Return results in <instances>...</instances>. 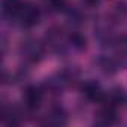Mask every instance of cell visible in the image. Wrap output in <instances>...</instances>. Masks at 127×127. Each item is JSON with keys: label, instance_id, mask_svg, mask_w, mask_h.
<instances>
[{"label": "cell", "instance_id": "1", "mask_svg": "<svg viewBox=\"0 0 127 127\" xmlns=\"http://www.w3.org/2000/svg\"><path fill=\"white\" fill-rule=\"evenodd\" d=\"M18 23L23 26V27H33L39 23V18H40V11L39 8L34 5V3H30V2H23L17 17Z\"/></svg>", "mask_w": 127, "mask_h": 127}, {"label": "cell", "instance_id": "2", "mask_svg": "<svg viewBox=\"0 0 127 127\" xmlns=\"http://www.w3.org/2000/svg\"><path fill=\"white\" fill-rule=\"evenodd\" d=\"M24 102L29 109H37L42 102V91L36 87H29L24 93Z\"/></svg>", "mask_w": 127, "mask_h": 127}, {"label": "cell", "instance_id": "3", "mask_svg": "<svg viewBox=\"0 0 127 127\" xmlns=\"http://www.w3.org/2000/svg\"><path fill=\"white\" fill-rule=\"evenodd\" d=\"M114 55L120 66L127 67V36H123L117 40L114 46Z\"/></svg>", "mask_w": 127, "mask_h": 127}, {"label": "cell", "instance_id": "5", "mask_svg": "<svg viewBox=\"0 0 127 127\" xmlns=\"http://www.w3.org/2000/svg\"><path fill=\"white\" fill-rule=\"evenodd\" d=\"M84 2H85L87 5H97L100 0H84Z\"/></svg>", "mask_w": 127, "mask_h": 127}, {"label": "cell", "instance_id": "4", "mask_svg": "<svg viewBox=\"0 0 127 127\" xmlns=\"http://www.w3.org/2000/svg\"><path fill=\"white\" fill-rule=\"evenodd\" d=\"M23 5V0H2L3 6V17L5 18H15L20 8Z\"/></svg>", "mask_w": 127, "mask_h": 127}]
</instances>
